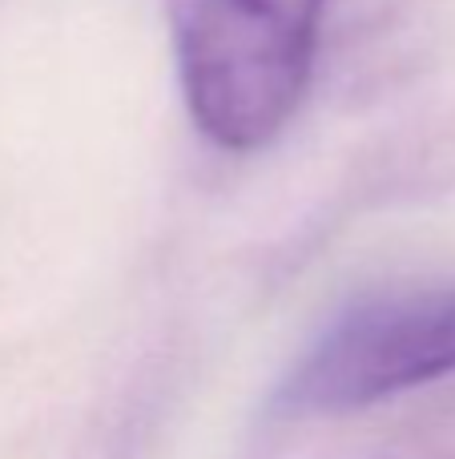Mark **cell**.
Returning <instances> with one entry per match:
<instances>
[{"label": "cell", "mask_w": 455, "mask_h": 459, "mask_svg": "<svg viewBox=\"0 0 455 459\" xmlns=\"http://www.w3.org/2000/svg\"><path fill=\"white\" fill-rule=\"evenodd\" d=\"M190 117L250 153L287 129L311 85L327 0H166Z\"/></svg>", "instance_id": "1"}, {"label": "cell", "mask_w": 455, "mask_h": 459, "mask_svg": "<svg viewBox=\"0 0 455 459\" xmlns=\"http://www.w3.org/2000/svg\"><path fill=\"white\" fill-rule=\"evenodd\" d=\"M455 375V282L411 286L351 307L279 387L282 415H351Z\"/></svg>", "instance_id": "2"}]
</instances>
